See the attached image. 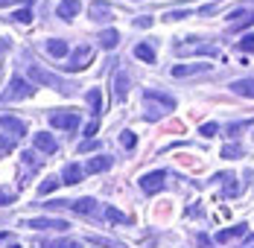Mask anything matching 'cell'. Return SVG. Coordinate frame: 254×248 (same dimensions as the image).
<instances>
[{
  "instance_id": "cell-3",
  "label": "cell",
  "mask_w": 254,
  "mask_h": 248,
  "mask_svg": "<svg viewBox=\"0 0 254 248\" xmlns=\"http://www.w3.org/2000/svg\"><path fill=\"white\" fill-rule=\"evenodd\" d=\"M50 125L53 128H64V131H76L79 125H82V120H79L76 111H53Z\"/></svg>"
},
{
  "instance_id": "cell-30",
  "label": "cell",
  "mask_w": 254,
  "mask_h": 248,
  "mask_svg": "<svg viewBox=\"0 0 254 248\" xmlns=\"http://www.w3.org/2000/svg\"><path fill=\"white\" fill-rule=\"evenodd\" d=\"M12 18H15L18 24H29V21H32V12H29V9H18Z\"/></svg>"
},
{
  "instance_id": "cell-16",
  "label": "cell",
  "mask_w": 254,
  "mask_h": 248,
  "mask_svg": "<svg viewBox=\"0 0 254 248\" xmlns=\"http://www.w3.org/2000/svg\"><path fill=\"white\" fill-rule=\"evenodd\" d=\"M111 167H114V158L100 155V158H91V161L85 164V173H105V170H111Z\"/></svg>"
},
{
  "instance_id": "cell-19",
  "label": "cell",
  "mask_w": 254,
  "mask_h": 248,
  "mask_svg": "<svg viewBox=\"0 0 254 248\" xmlns=\"http://www.w3.org/2000/svg\"><path fill=\"white\" fill-rule=\"evenodd\" d=\"M97 41H100L102 50H114L117 41H120V32H117V29H102L100 35H97Z\"/></svg>"
},
{
  "instance_id": "cell-18",
  "label": "cell",
  "mask_w": 254,
  "mask_h": 248,
  "mask_svg": "<svg viewBox=\"0 0 254 248\" xmlns=\"http://www.w3.org/2000/svg\"><path fill=\"white\" fill-rule=\"evenodd\" d=\"M231 91H234L237 97L254 99V79H237V82H231Z\"/></svg>"
},
{
  "instance_id": "cell-41",
  "label": "cell",
  "mask_w": 254,
  "mask_h": 248,
  "mask_svg": "<svg viewBox=\"0 0 254 248\" xmlns=\"http://www.w3.org/2000/svg\"><path fill=\"white\" fill-rule=\"evenodd\" d=\"M9 248H21V246H15V243H12V246H9Z\"/></svg>"
},
{
  "instance_id": "cell-20",
  "label": "cell",
  "mask_w": 254,
  "mask_h": 248,
  "mask_svg": "<svg viewBox=\"0 0 254 248\" xmlns=\"http://www.w3.org/2000/svg\"><path fill=\"white\" fill-rule=\"evenodd\" d=\"M126 94H128V73H117L114 76V97H117V102H126Z\"/></svg>"
},
{
  "instance_id": "cell-4",
  "label": "cell",
  "mask_w": 254,
  "mask_h": 248,
  "mask_svg": "<svg viewBox=\"0 0 254 248\" xmlns=\"http://www.w3.org/2000/svg\"><path fill=\"white\" fill-rule=\"evenodd\" d=\"M32 94V85L26 82L24 76H12V82H9V91L3 94V102H15V99H26Z\"/></svg>"
},
{
  "instance_id": "cell-7",
  "label": "cell",
  "mask_w": 254,
  "mask_h": 248,
  "mask_svg": "<svg viewBox=\"0 0 254 248\" xmlns=\"http://www.w3.org/2000/svg\"><path fill=\"white\" fill-rule=\"evenodd\" d=\"M67 207L73 213H82V216H100V201L97 198H76V201H67Z\"/></svg>"
},
{
  "instance_id": "cell-1",
  "label": "cell",
  "mask_w": 254,
  "mask_h": 248,
  "mask_svg": "<svg viewBox=\"0 0 254 248\" xmlns=\"http://www.w3.org/2000/svg\"><path fill=\"white\" fill-rule=\"evenodd\" d=\"M143 102H146V120H161L167 111H173L176 108V99L170 97V94H164V91H155V88H146L143 91Z\"/></svg>"
},
{
  "instance_id": "cell-33",
  "label": "cell",
  "mask_w": 254,
  "mask_h": 248,
  "mask_svg": "<svg viewBox=\"0 0 254 248\" xmlns=\"http://www.w3.org/2000/svg\"><path fill=\"white\" fill-rule=\"evenodd\" d=\"M97 128H100V123H97V117H94L91 123L85 125V128H82V134H85V137H94V134H97Z\"/></svg>"
},
{
  "instance_id": "cell-24",
  "label": "cell",
  "mask_w": 254,
  "mask_h": 248,
  "mask_svg": "<svg viewBox=\"0 0 254 248\" xmlns=\"http://www.w3.org/2000/svg\"><path fill=\"white\" fill-rule=\"evenodd\" d=\"M85 99H88V105H91V114L97 117L102 111V94H100V88H91L88 94H85Z\"/></svg>"
},
{
  "instance_id": "cell-37",
  "label": "cell",
  "mask_w": 254,
  "mask_h": 248,
  "mask_svg": "<svg viewBox=\"0 0 254 248\" xmlns=\"http://www.w3.org/2000/svg\"><path fill=\"white\" fill-rule=\"evenodd\" d=\"M100 146V143H94V140H91V137H88V140H85V143H82V146H79V152H91V149H97Z\"/></svg>"
},
{
  "instance_id": "cell-25",
  "label": "cell",
  "mask_w": 254,
  "mask_h": 248,
  "mask_svg": "<svg viewBox=\"0 0 254 248\" xmlns=\"http://www.w3.org/2000/svg\"><path fill=\"white\" fill-rule=\"evenodd\" d=\"M59 184H62V181H59L56 175H50V178H44V181L38 184V196H47V193H53V190H56Z\"/></svg>"
},
{
  "instance_id": "cell-14",
  "label": "cell",
  "mask_w": 254,
  "mask_h": 248,
  "mask_svg": "<svg viewBox=\"0 0 254 248\" xmlns=\"http://www.w3.org/2000/svg\"><path fill=\"white\" fill-rule=\"evenodd\" d=\"M207 70H210V64H202V62H196V64H176V67H173V76H176V79H184V76L207 73Z\"/></svg>"
},
{
  "instance_id": "cell-35",
  "label": "cell",
  "mask_w": 254,
  "mask_h": 248,
  "mask_svg": "<svg viewBox=\"0 0 254 248\" xmlns=\"http://www.w3.org/2000/svg\"><path fill=\"white\" fill-rule=\"evenodd\" d=\"M12 149H15V143H12V140H6V137H0V155H9Z\"/></svg>"
},
{
  "instance_id": "cell-31",
  "label": "cell",
  "mask_w": 254,
  "mask_h": 248,
  "mask_svg": "<svg viewBox=\"0 0 254 248\" xmlns=\"http://www.w3.org/2000/svg\"><path fill=\"white\" fill-rule=\"evenodd\" d=\"M123 146H126V149L137 146V134H134V131H123Z\"/></svg>"
},
{
  "instance_id": "cell-40",
  "label": "cell",
  "mask_w": 254,
  "mask_h": 248,
  "mask_svg": "<svg viewBox=\"0 0 254 248\" xmlns=\"http://www.w3.org/2000/svg\"><path fill=\"white\" fill-rule=\"evenodd\" d=\"M6 47H9V44H6V41H0V56H3V53H6Z\"/></svg>"
},
{
  "instance_id": "cell-23",
  "label": "cell",
  "mask_w": 254,
  "mask_h": 248,
  "mask_svg": "<svg viewBox=\"0 0 254 248\" xmlns=\"http://www.w3.org/2000/svg\"><path fill=\"white\" fill-rule=\"evenodd\" d=\"M134 56H137L140 62H146V64H155V50H152V44H149V41L137 44V47H134Z\"/></svg>"
},
{
  "instance_id": "cell-34",
  "label": "cell",
  "mask_w": 254,
  "mask_h": 248,
  "mask_svg": "<svg viewBox=\"0 0 254 248\" xmlns=\"http://www.w3.org/2000/svg\"><path fill=\"white\" fill-rule=\"evenodd\" d=\"M12 201H15V193H9V190L0 187V207H3V204H12Z\"/></svg>"
},
{
  "instance_id": "cell-38",
  "label": "cell",
  "mask_w": 254,
  "mask_h": 248,
  "mask_svg": "<svg viewBox=\"0 0 254 248\" xmlns=\"http://www.w3.org/2000/svg\"><path fill=\"white\" fill-rule=\"evenodd\" d=\"M134 26H143V29H146V26H152V18H137Z\"/></svg>"
},
{
  "instance_id": "cell-5",
  "label": "cell",
  "mask_w": 254,
  "mask_h": 248,
  "mask_svg": "<svg viewBox=\"0 0 254 248\" xmlns=\"http://www.w3.org/2000/svg\"><path fill=\"white\" fill-rule=\"evenodd\" d=\"M164 184H167V170H155V173H149V175H143V178H140V190H143V193H149V196L161 193V190H164Z\"/></svg>"
},
{
  "instance_id": "cell-12",
  "label": "cell",
  "mask_w": 254,
  "mask_h": 248,
  "mask_svg": "<svg viewBox=\"0 0 254 248\" xmlns=\"http://www.w3.org/2000/svg\"><path fill=\"white\" fill-rule=\"evenodd\" d=\"M176 53L178 56H210V59L219 56V50L216 47H199V44H190V47H187V44H178Z\"/></svg>"
},
{
  "instance_id": "cell-22",
  "label": "cell",
  "mask_w": 254,
  "mask_h": 248,
  "mask_svg": "<svg viewBox=\"0 0 254 248\" xmlns=\"http://www.w3.org/2000/svg\"><path fill=\"white\" fill-rule=\"evenodd\" d=\"M47 53H50V56H56V59H64V56L70 53V47H67V41L53 38V41H47Z\"/></svg>"
},
{
  "instance_id": "cell-9",
  "label": "cell",
  "mask_w": 254,
  "mask_h": 248,
  "mask_svg": "<svg viewBox=\"0 0 254 248\" xmlns=\"http://www.w3.org/2000/svg\"><path fill=\"white\" fill-rule=\"evenodd\" d=\"M91 53H94V47H91V44H82V47H79L76 53H73V56H70V62H67L64 67H67V70H82V67L88 64Z\"/></svg>"
},
{
  "instance_id": "cell-21",
  "label": "cell",
  "mask_w": 254,
  "mask_h": 248,
  "mask_svg": "<svg viewBox=\"0 0 254 248\" xmlns=\"http://www.w3.org/2000/svg\"><path fill=\"white\" fill-rule=\"evenodd\" d=\"M91 18L94 21H100V24H105V21H111V6L108 3H91Z\"/></svg>"
},
{
  "instance_id": "cell-2",
  "label": "cell",
  "mask_w": 254,
  "mask_h": 248,
  "mask_svg": "<svg viewBox=\"0 0 254 248\" xmlns=\"http://www.w3.org/2000/svg\"><path fill=\"white\" fill-rule=\"evenodd\" d=\"M26 76L35 82V85H44V88H56L59 94H70V82H64L62 76H56V73H50V70H44L41 64H29L26 67Z\"/></svg>"
},
{
  "instance_id": "cell-11",
  "label": "cell",
  "mask_w": 254,
  "mask_h": 248,
  "mask_svg": "<svg viewBox=\"0 0 254 248\" xmlns=\"http://www.w3.org/2000/svg\"><path fill=\"white\" fill-rule=\"evenodd\" d=\"M79 9H82V0H62L59 9H56V15H59L62 21H73L79 15Z\"/></svg>"
},
{
  "instance_id": "cell-15",
  "label": "cell",
  "mask_w": 254,
  "mask_h": 248,
  "mask_svg": "<svg viewBox=\"0 0 254 248\" xmlns=\"http://www.w3.org/2000/svg\"><path fill=\"white\" fill-rule=\"evenodd\" d=\"M85 178V170L79 167V164H64V170H62V184H79Z\"/></svg>"
},
{
  "instance_id": "cell-29",
  "label": "cell",
  "mask_w": 254,
  "mask_h": 248,
  "mask_svg": "<svg viewBox=\"0 0 254 248\" xmlns=\"http://www.w3.org/2000/svg\"><path fill=\"white\" fill-rule=\"evenodd\" d=\"M240 155H243V146H240V143H228V146H222V158H240Z\"/></svg>"
},
{
  "instance_id": "cell-27",
  "label": "cell",
  "mask_w": 254,
  "mask_h": 248,
  "mask_svg": "<svg viewBox=\"0 0 254 248\" xmlns=\"http://www.w3.org/2000/svg\"><path fill=\"white\" fill-rule=\"evenodd\" d=\"M102 213H105V219H108V222H128L126 216H123V213H120L117 207H111V204H108V207H105Z\"/></svg>"
},
{
  "instance_id": "cell-28",
  "label": "cell",
  "mask_w": 254,
  "mask_h": 248,
  "mask_svg": "<svg viewBox=\"0 0 254 248\" xmlns=\"http://www.w3.org/2000/svg\"><path fill=\"white\" fill-rule=\"evenodd\" d=\"M237 47L243 50V53H254V32H249V35H243V38L237 41Z\"/></svg>"
},
{
  "instance_id": "cell-39",
  "label": "cell",
  "mask_w": 254,
  "mask_h": 248,
  "mask_svg": "<svg viewBox=\"0 0 254 248\" xmlns=\"http://www.w3.org/2000/svg\"><path fill=\"white\" fill-rule=\"evenodd\" d=\"M12 3H26V6H29L32 0H0V6H12Z\"/></svg>"
},
{
  "instance_id": "cell-8",
  "label": "cell",
  "mask_w": 254,
  "mask_h": 248,
  "mask_svg": "<svg viewBox=\"0 0 254 248\" xmlns=\"http://www.w3.org/2000/svg\"><path fill=\"white\" fill-rule=\"evenodd\" d=\"M228 18H231V26H234V29H246V26H254V9L240 6V9L231 12Z\"/></svg>"
},
{
  "instance_id": "cell-32",
  "label": "cell",
  "mask_w": 254,
  "mask_h": 248,
  "mask_svg": "<svg viewBox=\"0 0 254 248\" xmlns=\"http://www.w3.org/2000/svg\"><path fill=\"white\" fill-rule=\"evenodd\" d=\"M199 131H202V137H213V134L219 131V125H216V123H204Z\"/></svg>"
},
{
  "instance_id": "cell-13",
  "label": "cell",
  "mask_w": 254,
  "mask_h": 248,
  "mask_svg": "<svg viewBox=\"0 0 254 248\" xmlns=\"http://www.w3.org/2000/svg\"><path fill=\"white\" fill-rule=\"evenodd\" d=\"M32 146L38 149V152H44V155H53V152L59 149V143L53 140L47 131H38V134H32Z\"/></svg>"
},
{
  "instance_id": "cell-26",
  "label": "cell",
  "mask_w": 254,
  "mask_h": 248,
  "mask_svg": "<svg viewBox=\"0 0 254 248\" xmlns=\"http://www.w3.org/2000/svg\"><path fill=\"white\" fill-rule=\"evenodd\" d=\"M44 248H82L76 243V240H70V237H64V240H53V243H47Z\"/></svg>"
},
{
  "instance_id": "cell-36",
  "label": "cell",
  "mask_w": 254,
  "mask_h": 248,
  "mask_svg": "<svg viewBox=\"0 0 254 248\" xmlns=\"http://www.w3.org/2000/svg\"><path fill=\"white\" fill-rule=\"evenodd\" d=\"M190 12H184V9H178V12H167V21H181V18H187Z\"/></svg>"
},
{
  "instance_id": "cell-10",
  "label": "cell",
  "mask_w": 254,
  "mask_h": 248,
  "mask_svg": "<svg viewBox=\"0 0 254 248\" xmlns=\"http://www.w3.org/2000/svg\"><path fill=\"white\" fill-rule=\"evenodd\" d=\"M0 125H3V131H9L12 137H24V134H26V123H24V120H18V117L3 114V117H0Z\"/></svg>"
},
{
  "instance_id": "cell-6",
  "label": "cell",
  "mask_w": 254,
  "mask_h": 248,
  "mask_svg": "<svg viewBox=\"0 0 254 248\" xmlns=\"http://www.w3.org/2000/svg\"><path fill=\"white\" fill-rule=\"evenodd\" d=\"M24 228H35V231H59V234H64L70 225L64 222V219H50V216H41V219H26Z\"/></svg>"
},
{
  "instance_id": "cell-17",
  "label": "cell",
  "mask_w": 254,
  "mask_h": 248,
  "mask_svg": "<svg viewBox=\"0 0 254 248\" xmlns=\"http://www.w3.org/2000/svg\"><path fill=\"white\" fill-rule=\"evenodd\" d=\"M243 234H246V225L240 222V225H234V228H225V231H219V234H216L213 240H216V243L222 246V243H231V240H240Z\"/></svg>"
}]
</instances>
